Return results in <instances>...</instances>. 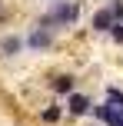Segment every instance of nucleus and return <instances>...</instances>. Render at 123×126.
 I'll use <instances>...</instances> for the list:
<instances>
[{
	"label": "nucleus",
	"mask_w": 123,
	"mask_h": 126,
	"mask_svg": "<svg viewBox=\"0 0 123 126\" xmlns=\"http://www.w3.org/2000/svg\"><path fill=\"white\" fill-rule=\"evenodd\" d=\"M117 126H123V120H120V123H117Z\"/></svg>",
	"instance_id": "obj_11"
},
{
	"label": "nucleus",
	"mask_w": 123,
	"mask_h": 126,
	"mask_svg": "<svg viewBox=\"0 0 123 126\" xmlns=\"http://www.w3.org/2000/svg\"><path fill=\"white\" fill-rule=\"evenodd\" d=\"M113 23H117V17H113V10H110V7H103V10H97V13H93V30H110Z\"/></svg>",
	"instance_id": "obj_3"
},
{
	"label": "nucleus",
	"mask_w": 123,
	"mask_h": 126,
	"mask_svg": "<svg viewBox=\"0 0 123 126\" xmlns=\"http://www.w3.org/2000/svg\"><path fill=\"white\" fill-rule=\"evenodd\" d=\"M20 50H23V40L20 37H7L3 43H0V53H3V57H17Z\"/></svg>",
	"instance_id": "obj_4"
},
{
	"label": "nucleus",
	"mask_w": 123,
	"mask_h": 126,
	"mask_svg": "<svg viewBox=\"0 0 123 126\" xmlns=\"http://www.w3.org/2000/svg\"><path fill=\"white\" fill-rule=\"evenodd\" d=\"M53 90L70 96V93H73V76H57V80H53Z\"/></svg>",
	"instance_id": "obj_6"
},
{
	"label": "nucleus",
	"mask_w": 123,
	"mask_h": 126,
	"mask_svg": "<svg viewBox=\"0 0 123 126\" xmlns=\"http://www.w3.org/2000/svg\"><path fill=\"white\" fill-rule=\"evenodd\" d=\"M87 110H90V100L80 93H70V113H87Z\"/></svg>",
	"instance_id": "obj_5"
},
{
	"label": "nucleus",
	"mask_w": 123,
	"mask_h": 126,
	"mask_svg": "<svg viewBox=\"0 0 123 126\" xmlns=\"http://www.w3.org/2000/svg\"><path fill=\"white\" fill-rule=\"evenodd\" d=\"M113 40H120V43H123V23H120V20L113 23Z\"/></svg>",
	"instance_id": "obj_10"
},
{
	"label": "nucleus",
	"mask_w": 123,
	"mask_h": 126,
	"mask_svg": "<svg viewBox=\"0 0 123 126\" xmlns=\"http://www.w3.org/2000/svg\"><path fill=\"white\" fill-rule=\"evenodd\" d=\"M106 103H113L117 110H123V93H120L117 86H110V90H106Z\"/></svg>",
	"instance_id": "obj_7"
},
{
	"label": "nucleus",
	"mask_w": 123,
	"mask_h": 126,
	"mask_svg": "<svg viewBox=\"0 0 123 126\" xmlns=\"http://www.w3.org/2000/svg\"><path fill=\"white\" fill-rule=\"evenodd\" d=\"M73 20H77V3H67V0H57V3H53V10L47 13L43 20H40V27L53 30V27H70Z\"/></svg>",
	"instance_id": "obj_1"
},
{
	"label": "nucleus",
	"mask_w": 123,
	"mask_h": 126,
	"mask_svg": "<svg viewBox=\"0 0 123 126\" xmlns=\"http://www.w3.org/2000/svg\"><path fill=\"white\" fill-rule=\"evenodd\" d=\"M60 106H50V110H43V123H60Z\"/></svg>",
	"instance_id": "obj_8"
},
{
	"label": "nucleus",
	"mask_w": 123,
	"mask_h": 126,
	"mask_svg": "<svg viewBox=\"0 0 123 126\" xmlns=\"http://www.w3.org/2000/svg\"><path fill=\"white\" fill-rule=\"evenodd\" d=\"M110 10H113V17H117V20L123 17V3H120V0H113V3H110Z\"/></svg>",
	"instance_id": "obj_9"
},
{
	"label": "nucleus",
	"mask_w": 123,
	"mask_h": 126,
	"mask_svg": "<svg viewBox=\"0 0 123 126\" xmlns=\"http://www.w3.org/2000/svg\"><path fill=\"white\" fill-rule=\"evenodd\" d=\"M0 20H3V13H0Z\"/></svg>",
	"instance_id": "obj_12"
},
{
	"label": "nucleus",
	"mask_w": 123,
	"mask_h": 126,
	"mask_svg": "<svg viewBox=\"0 0 123 126\" xmlns=\"http://www.w3.org/2000/svg\"><path fill=\"white\" fill-rule=\"evenodd\" d=\"M23 47H30V50H47V47H53V33L47 30V27H37V30L23 40Z\"/></svg>",
	"instance_id": "obj_2"
}]
</instances>
